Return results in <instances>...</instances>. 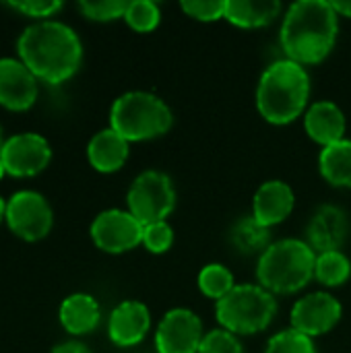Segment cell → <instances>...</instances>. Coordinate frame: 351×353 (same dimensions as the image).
<instances>
[{"instance_id": "obj_2", "label": "cell", "mask_w": 351, "mask_h": 353, "mask_svg": "<svg viewBox=\"0 0 351 353\" xmlns=\"http://www.w3.org/2000/svg\"><path fill=\"white\" fill-rule=\"evenodd\" d=\"M339 14L327 0L294 2L283 17L281 48L288 60L302 66L323 62L335 48Z\"/></svg>"}, {"instance_id": "obj_16", "label": "cell", "mask_w": 351, "mask_h": 353, "mask_svg": "<svg viewBox=\"0 0 351 353\" xmlns=\"http://www.w3.org/2000/svg\"><path fill=\"white\" fill-rule=\"evenodd\" d=\"M294 205H296V196L292 186L283 180H269L263 182L254 192L252 217L271 230L273 225H279L292 215Z\"/></svg>"}, {"instance_id": "obj_34", "label": "cell", "mask_w": 351, "mask_h": 353, "mask_svg": "<svg viewBox=\"0 0 351 353\" xmlns=\"http://www.w3.org/2000/svg\"><path fill=\"white\" fill-rule=\"evenodd\" d=\"M6 215V203L2 201V196H0V221H2V217Z\"/></svg>"}, {"instance_id": "obj_18", "label": "cell", "mask_w": 351, "mask_h": 353, "mask_svg": "<svg viewBox=\"0 0 351 353\" xmlns=\"http://www.w3.org/2000/svg\"><path fill=\"white\" fill-rule=\"evenodd\" d=\"M89 163L103 174L120 170L128 159V141L120 137L114 128L99 130L87 145Z\"/></svg>"}, {"instance_id": "obj_23", "label": "cell", "mask_w": 351, "mask_h": 353, "mask_svg": "<svg viewBox=\"0 0 351 353\" xmlns=\"http://www.w3.org/2000/svg\"><path fill=\"white\" fill-rule=\"evenodd\" d=\"M351 275V261L341 252V250H333V252H323L317 254V269H314V277L327 285V288H337L343 285Z\"/></svg>"}, {"instance_id": "obj_36", "label": "cell", "mask_w": 351, "mask_h": 353, "mask_svg": "<svg viewBox=\"0 0 351 353\" xmlns=\"http://www.w3.org/2000/svg\"><path fill=\"white\" fill-rule=\"evenodd\" d=\"M2 145H4V139H2V128H0V151H2Z\"/></svg>"}, {"instance_id": "obj_35", "label": "cell", "mask_w": 351, "mask_h": 353, "mask_svg": "<svg viewBox=\"0 0 351 353\" xmlns=\"http://www.w3.org/2000/svg\"><path fill=\"white\" fill-rule=\"evenodd\" d=\"M4 174H6V170H4V163H2V159H0V178H2Z\"/></svg>"}, {"instance_id": "obj_5", "label": "cell", "mask_w": 351, "mask_h": 353, "mask_svg": "<svg viewBox=\"0 0 351 353\" xmlns=\"http://www.w3.org/2000/svg\"><path fill=\"white\" fill-rule=\"evenodd\" d=\"M172 122L174 116L168 103L149 91H128L110 110V128L128 143L157 139L172 128Z\"/></svg>"}, {"instance_id": "obj_28", "label": "cell", "mask_w": 351, "mask_h": 353, "mask_svg": "<svg viewBox=\"0 0 351 353\" xmlns=\"http://www.w3.org/2000/svg\"><path fill=\"white\" fill-rule=\"evenodd\" d=\"M199 353H244V350H242L240 339L234 333L219 327V329L205 333Z\"/></svg>"}, {"instance_id": "obj_12", "label": "cell", "mask_w": 351, "mask_h": 353, "mask_svg": "<svg viewBox=\"0 0 351 353\" xmlns=\"http://www.w3.org/2000/svg\"><path fill=\"white\" fill-rule=\"evenodd\" d=\"M0 159L4 163L6 174L25 178V176H35L52 159V149L50 143L37 134V132H21L4 141Z\"/></svg>"}, {"instance_id": "obj_3", "label": "cell", "mask_w": 351, "mask_h": 353, "mask_svg": "<svg viewBox=\"0 0 351 353\" xmlns=\"http://www.w3.org/2000/svg\"><path fill=\"white\" fill-rule=\"evenodd\" d=\"M310 74L294 60H277L261 74L257 87V108L261 116L277 126L294 122L308 103Z\"/></svg>"}, {"instance_id": "obj_15", "label": "cell", "mask_w": 351, "mask_h": 353, "mask_svg": "<svg viewBox=\"0 0 351 353\" xmlns=\"http://www.w3.org/2000/svg\"><path fill=\"white\" fill-rule=\"evenodd\" d=\"M151 329V312L143 302L126 300L118 304L108 323V333L112 343L118 347H132L139 345Z\"/></svg>"}, {"instance_id": "obj_7", "label": "cell", "mask_w": 351, "mask_h": 353, "mask_svg": "<svg viewBox=\"0 0 351 353\" xmlns=\"http://www.w3.org/2000/svg\"><path fill=\"white\" fill-rule=\"evenodd\" d=\"M128 211L143 223L166 221L176 207V190L172 178L157 170H147L134 178L126 194Z\"/></svg>"}, {"instance_id": "obj_1", "label": "cell", "mask_w": 351, "mask_h": 353, "mask_svg": "<svg viewBox=\"0 0 351 353\" xmlns=\"http://www.w3.org/2000/svg\"><path fill=\"white\" fill-rule=\"evenodd\" d=\"M21 62L46 83L58 85L70 79L83 60V43L72 27L60 21L29 25L17 41Z\"/></svg>"}, {"instance_id": "obj_20", "label": "cell", "mask_w": 351, "mask_h": 353, "mask_svg": "<svg viewBox=\"0 0 351 353\" xmlns=\"http://www.w3.org/2000/svg\"><path fill=\"white\" fill-rule=\"evenodd\" d=\"M281 8L283 6L277 0H228L225 19L236 27L257 29L275 21Z\"/></svg>"}, {"instance_id": "obj_32", "label": "cell", "mask_w": 351, "mask_h": 353, "mask_svg": "<svg viewBox=\"0 0 351 353\" xmlns=\"http://www.w3.org/2000/svg\"><path fill=\"white\" fill-rule=\"evenodd\" d=\"M52 353H91V350L81 341H66V343L56 345Z\"/></svg>"}, {"instance_id": "obj_14", "label": "cell", "mask_w": 351, "mask_h": 353, "mask_svg": "<svg viewBox=\"0 0 351 353\" xmlns=\"http://www.w3.org/2000/svg\"><path fill=\"white\" fill-rule=\"evenodd\" d=\"M350 234V221L343 209L335 205H323L310 219L306 228L308 236V246L323 254V252H333L343 246Z\"/></svg>"}, {"instance_id": "obj_31", "label": "cell", "mask_w": 351, "mask_h": 353, "mask_svg": "<svg viewBox=\"0 0 351 353\" xmlns=\"http://www.w3.org/2000/svg\"><path fill=\"white\" fill-rule=\"evenodd\" d=\"M10 8L27 14V17H52L56 10L62 8V2L58 0H21V2H8Z\"/></svg>"}, {"instance_id": "obj_8", "label": "cell", "mask_w": 351, "mask_h": 353, "mask_svg": "<svg viewBox=\"0 0 351 353\" xmlns=\"http://www.w3.org/2000/svg\"><path fill=\"white\" fill-rule=\"evenodd\" d=\"M10 232H14L19 238L35 242L50 234L54 215L50 203L43 199V194L35 190H19L10 196L6 203V215H4Z\"/></svg>"}, {"instance_id": "obj_22", "label": "cell", "mask_w": 351, "mask_h": 353, "mask_svg": "<svg viewBox=\"0 0 351 353\" xmlns=\"http://www.w3.org/2000/svg\"><path fill=\"white\" fill-rule=\"evenodd\" d=\"M232 244L238 252L250 256V254H263L273 242H271V232L263 223H259L252 215L242 217L234 223L230 232Z\"/></svg>"}, {"instance_id": "obj_26", "label": "cell", "mask_w": 351, "mask_h": 353, "mask_svg": "<svg viewBox=\"0 0 351 353\" xmlns=\"http://www.w3.org/2000/svg\"><path fill=\"white\" fill-rule=\"evenodd\" d=\"M265 353H317L314 341L294 329H285L273 335Z\"/></svg>"}, {"instance_id": "obj_13", "label": "cell", "mask_w": 351, "mask_h": 353, "mask_svg": "<svg viewBox=\"0 0 351 353\" xmlns=\"http://www.w3.org/2000/svg\"><path fill=\"white\" fill-rule=\"evenodd\" d=\"M37 99V77L14 58H0V103L23 112Z\"/></svg>"}, {"instance_id": "obj_33", "label": "cell", "mask_w": 351, "mask_h": 353, "mask_svg": "<svg viewBox=\"0 0 351 353\" xmlns=\"http://www.w3.org/2000/svg\"><path fill=\"white\" fill-rule=\"evenodd\" d=\"M335 12L341 14V17H350L351 19V0H333L331 2Z\"/></svg>"}, {"instance_id": "obj_10", "label": "cell", "mask_w": 351, "mask_h": 353, "mask_svg": "<svg viewBox=\"0 0 351 353\" xmlns=\"http://www.w3.org/2000/svg\"><path fill=\"white\" fill-rule=\"evenodd\" d=\"M203 339V323L188 308L166 312L155 331V347L159 353H199Z\"/></svg>"}, {"instance_id": "obj_24", "label": "cell", "mask_w": 351, "mask_h": 353, "mask_svg": "<svg viewBox=\"0 0 351 353\" xmlns=\"http://www.w3.org/2000/svg\"><path fill=\"white\" fill-rule=\"evenodd\" d=\"M236 288L234 283V275L225 265L219 263H211L207 267L201 269L199 273V290L213 300H221L223 296H228L232 290Z\"/></svg>"}, {"instance_id": "obj_21", "label": "cell", "mask_w": 351, "mask_h": 353, "mask_svg": "<svg viewBox=\"0 0 351 353\" xmlns=\"http://www.w3.org/2000/svg\"><path fill=\"white\" fill-rule=\"evenodd\" d=\"M319 168L329 184L337 188H351V139L323 147Z\"/></svg>"}, {"instance_id": "obj_6", "label": "cell", "mask_w": 351, "mask_h": 353, "mask_svg": "<svg viewBox=\"0 0 351 353\" xmlns=\"http://www.w3.org/2000/svg\"><path fill=\"white\" fill-rule=\"evenodd\" d=\"M277 314V300L271 292L254 283L236 285L215 306L221 329L238 335H254L265 331Z\"/></svg>"}, {"instance_id": "obj_29", "label": "cell", "mask_w": 351, "mask_h": 353, "mask_svg": "<svg viewBox=\"0 0 351 353\" xmlns=\"http://www.w3.org/2000/svg\"><path fill=\"white\" fill-rule=\"evenodd\" d=\"M225 2L228 0H182L180 8L197 19V21H217V19H225Z\"/></svg>"}, {"instance_id": "obj_27", "label": "cell", "mask_w": 351, "mask_h": 353, "mask_svg": "<svg viewBox=\"0 0 351 353\" xmlns=\"http://www.w3.org/2000/svg\"><path fill=\"white\" fill-rule=\"evenodd\" d=\"M81 12L87 19L93 21H114V19H124V12L128 8V2L124 0H83L79 2Z\"/></svg>"}, {"instance_id": "obj_9", "label": "cell", "mask_w": 351, "mask_h": 353, "mask_svg": "<svg viewBox=\"0 0 351 353\" xmlns=\"http://www.w3.org/2000/svg\"><path fill=\"white\" fill-rule=\"evenodd\" d=\"M145 225L122 209L101 211L91 223V238L95 246L110 254H122L143 244Z\"/></svg>"}, {"instance_id": "obj_17", "label": "cell", "mask_w": 351, "mask_h": 353, "mask_svg": "<svg viewBox=\"0 0 351 353\" xmlns=\"http://www.w3.org/2000/svg\"><path fill=\"white\" fill-rule=\"evenodd\" d=\"M304 128L314 143L329 147L345 139L348 122H345V114L337 103L317 101L308 108L304 116Z\"/></svg>"}, {"instance_id": "obj_4", "label": "cell", "mask_w": 351, "mask_h": 353, "mask_svg": "<svg viewBox=\"0 0 351 353\" xmlns=\"http://www.w3.org/2000/svg\"><path fill=\"white\" fill-rule=\"evenodd\" d=\"M317 269V252L304 240L285 238L273 242L257 265L261 288L271 294H296L306 288Z\"/></svg>"}, {"instance_id": "obj_11", "label": "cell", "mask_w": 351, "mask_h": 353, "mask_svg": "<svg viewBox=\"0 0 351 353\" xmlns=\"http://www.w3.org/2000/svg\"><path fill=\"white\" fill-rule=\"evenodd\" d=\"M343 308L337 298L327 292H314L298 300L292 308V329L314 339L337 327Z\"/></svg>"}, {"instance_id": "obj_25", "label": "cell", "mask_w": 351, "mask_h": 353, "mask_svg": "<svg viewBox=\"0 0 351 353\" xmlns=\"http://www.w3.org/2000/svg\"><path fill=\"white\" fill-rule=\"evenodd\" d=\"M161 19V10L157 6V2L153 0H134L128 2V8L124 12V21L141 33H149L159 25Z\"/></svg>"}, {"instance_id": "obj_30", "label": "cell", "mask_w": 351, "mask_h": 353, "mask_svg": "<svg viewBox=\"0 0 351 353\" xmlns=\"http://www.w3.org/2000/svg\"><path fill=\"white\" fill-rule=\"evenodd\" d=\"M143 244L153 254L168 252L172 248V244H174V230H172V225L168 221H159V223L145 225Z\"/></svg>"}, {"instance_id": "obj_19", "label": "cell", "mask_w": 351, "mask_h": 353, "mask_svg": "<svg viewBox=\"0 0 351 353\" xmlns=\"http://www.w3.org/2000/svg\"><path fill=\"white\" fill-rule=\"evenodd\" d=\"M99 319V304L89 294H72L60 304V323L70 335H87L95 331Z\"/></svg>"}]
</instances>
